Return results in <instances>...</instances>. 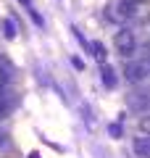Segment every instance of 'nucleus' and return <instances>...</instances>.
I'll return each mask as SVG.
<instances>
[{
	"label": "nucleus",
	"mask_w": 150,
	"mask_h": 158,
	"mask_svg": "<svg viewBox=\"0 0 150 158\" xmlns=\"http://www.w3.org/2000/svg\"><path fill=\"white\" fill-rule=\"evenodd\" d=\"M140 129H142L145 135H150V113H148V116H142V118H140Z\"/></svg>",
	"instance_id": "10"
},
{
	"label": "nucleus",
	"mask_w": 150,
	"mask_h": 158,
	"mask_svg": "<svg viewBox=\"0 0 150 158\" xmlns=\"http://www.w3.org/2000/svg\"><path fill=\"white\" fill-rule=\"evenodd\" d=\"M100 79H103V85H106L108 90L116 87V77H113V69L108 66V63H103V69H100Z\"/></svg>",
	"instance_id": "5"
},
{
	"label": "nucleus",
	"mask_w": 150,
	"mask_h": 158,
	"mask_svg": "<svg viewBox=\"0 0 150 158\" xmlns=\"http://www.w3.org/2000/svg\"><path fill=\"white\" fill-rule=\"evenodd\" d=\"M124 77L132 82V85H145L150 82V56L140 58V61H129L124 69Z\"/></svg>",
	"instance_id": "1"
},
{
	"label": "nucleus",
	"mask_w": 150,
	"mask_h": 158,
	"mask_svg": "<svg viewBox=\"0 0 150 158\" xmlns=\"http://www.w3.org/2000/svg\"><path fill=\"white\" fill-rule=\"evenodd\" d=\"M90 50H92V56L98 58V61H106V48H103V42H92Z\"/></svg>",
	"instance_id": "7"
},
{
	"label": "nucleus",
	"mask_w": 150,
	"mask_h": 158,
	"mask_svg": "<svg viewBox=\"0 0 150 158\" xmlns=\"http://www.w3.org/2000/svg\"><path fill=\"white\" fill-rule=\"evenodd\" d=\"M71 66H74V69H84V63L79 61V58H71Z\"/></svg>",
	"instance_id": "13"
},
{
	"label": "nucleus",
	"mask_w": 150,
	"mask_h": 158,
	"mask_svg": "<svg viewBox=\"0 0 150 158\" xmlns=\"http://www.w3.org/2000/svg\"><path fill=\"white\" fill-rule=\"evenodd\" d=\"M27 11H29V19H32V21H34V24H37V27H45V21H42V16H40V13H37V11H34V8H32V6H27Z\"/></svg>",
	"instance_id": "9"
},
{
	"label": "nucleus",
	"mask_w": 150,
	"mask_h": 158,
	"mask_svg": "<svg viewBox=\"0 0 150 158\" xmlns=\"http://www.w3.org/2000/svg\"><path fill=\"white\" fill-rule=\"evenodd\" d=\"M129 21L140 24V27L150 24V3H148V0H132V8H129Z\"/></svg>",
	"instance_id": "3"
},
{
	"label": "nucleus",
	"mask_w": 150,
	"mask_h": 158,
	"mask_svg": "<svg viewBox=\"0 0 150 158\" xmlns=\"http://www.w3.org/2000/svg\"><path fill=\"white\" fill-rule=\"evenodd\" d=\"M8 145V135H6V132H0V148H6Z\"/></svg>",
	"instance_id": "11"
},
{
	"label": "nucleus",
	"mask_w": 150,
	"mask_h": 158,
	"mask_svg": "<svg viewBox=\"0 0 150 158\" xmlns=\"http://www.w3.org/2000/svg\"><path fill=\"white\" fill-rule=\"evenodd\" d=\"M113 45H116V50H119V56H124V58H132L134 53H137V34L132 32V29H119L116 32V37H113Z\"/></svg>",
	"instance_id": "2"
},
{
	"label": "nucleus",
	"mask_w": 150,
	"mask_h": 158,
	"mask_svg": "<svg viewBox=\"0 0 150 158\" xmlns=\"http://www.w3.org/2000/svg\"><path fill=\"white\" fill-rule=\"evenodd\" d=\"M3 32H6L8 40L16 37V24H13V19H6V21H3Z\"/></svg>",
	"instance_id": "8"
},
{
	"label": "nucleus",
	"mask_w": 150,
	"mask_h": 158,
	"mask_svg": "<svg viewBox=\"0 0 150 158\" xmlns=\"http://www.w3.org/2000/svg\"><path fill=\"white\" fill-rule=\"evenodd\" d=\"M108 132H111V135H121V127H116V124H111V127H108Z\"/></svg>",
	"instance_id": "12"
},
{
	"label": "nucleus",
	"mask_w": 150,
	"mask_h": 158,
	"mask_svg": "<svg viewBox=\"0 0 150 158\" xmlns=\"http://www.w3.org/2000/svg\"><path fill=\"white\" fill-rule=\"evenodd\" d=\"M132 150L137 158H150V135L148 137H137V140L132 142Z\"/></svg>",
	"instance_id": "4"
},
{
	"label": "nucleus",
	"mask_w": 150,
	"mask_h": 158,
	"mask_svg": "<svg viewBox=\"0 0 150 158\" xmlns=\"http://www.w3.org/2000/svg\"><path fill=\"white\" fill-rule=\"evenodd\" d=\"M140 95H142V92H140ZM140 95H137V92H132V95L127 98L132 108H145V106H148V98H140Z\"/></svg>",
	"instance_id": "6"
},
{
	"label": "nucleus",
	"mask_w": 150,
	"mask_h": 158,
	"mask_svg": "<svg viewBox=\"0 0 150 158\" xmlns=\"http://www.w3.org/2000/svg\"><path fill=\"white\" fill-rule=\"evenodd\" d=\"M19 3H21L24 8H27V6H32V0H19Z\"/></svg>",
	"instance_id": "14"
}]
</instances>
